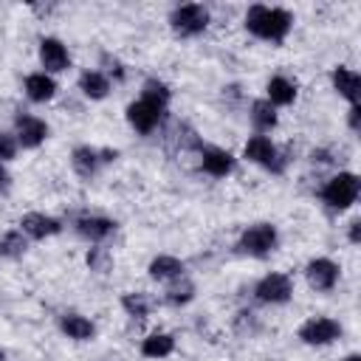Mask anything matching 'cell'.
Segmentation results:
<instances>
[{"label":"cell","mask_w":361,"mask_h":361,"mask_svg":"<svg viewBox=\"0 0 361 361\" xmlns=\"http://www.w3.org/2000/svg\"><path fill=\"white\" fill-rule=\"evenodd\" d=\"M330 85H333L336 96H341L347 104H361V79L353 68L333 65L330 68Z\"/></svg>","instance_id":"19"},{"label":"cell","mask_w":361,"mask_h":361,"mask_svg":"<svg viewBox=\"0 0 361 361\" xmlns=\"http://www.w3.org/2000/svg\"><path fill=\"white\" fill-rule=\"evenodd\" d=\"M307 158H310L313 166H333V164H336V155H333L330 147H316V149H310Z\"/></svg>","instance_id":"32"},{"label":"cell","mask_w":361,"mask_h":361,"mask_svg":"<svg viewBox=\"0 0 361 361\" xmlns=\"http://www.w3.org/2000/svg\"><path fill=\"white\" fill-rule=\"evenodd\" d=\"M341 336H344L341 322L333 319V316H324V313L307 316V319L296 327V338H299L302 344H307V347H327V344H336Z\"/></svg>","instance_id":"6"},{"label":"cell","mask_w":361,"mask_h":361,"mask_svg":"<svg viewBox=\"0 0 361 361\" xmlns=\"http://www.w3.org/2000/svg\"><path fill=\"white\" fill-rule=\"evenodd\" d=\"M254 299L259 305H271V307H282L293 299V279L285 274V271H268L262 274L254 288H251Z\"/></svg>","instance_id":"7"},{"label":"cell","mask_w":361,"mask_h":361,"mask_svg":"<svg viewBox=\"0 0 361 361\" xmlns=\"http://www.w3.org/2000/svg\"><path fill=\"white\" fill-rule=\"evenodd\" d=\"M248 121H251L254 133L271 135V133L279 127V110H276L265 96L251 99V104H248Z\"/></svg>","instance_id":"21"},{"label":"cell","mask_w":361,"mask_h":361,"mask_svg":"<svg viewBox=\"0 0 361 361\" xmlns=\"http://www.w3.org/2000/svg\"><path fill=\"white\" fill-rule=\"evenodd\" d=\"M183 274H186V262L180 257H175V254H155L149 259V265H147V276L152 282H161V285L183 276Z\"/></svg>","instance_id":"22"},{"label":"cell","mask_w":361,"mask_h":361,"mask_svg":"<svg viewBox=\"0 0 361 361\" xmlns=\"http://www.w3.org/2000/svg\"><path fill=\"white\" fill-rule=\"evenodd\" d=\"M11 186H14V178H11L8 166H6V164H0V195H8V192H11Z\"/></svg>","instance_id":"35"},{"label":"cell","mask_w":361,"mask_h":361,"mask_svg":"<svg viewBox=\"0 0 361 361\" xmlns=\"http://www.w3.org/2000/svg\"><path fill=\"white\" fill-rule=\"evenodd\" d=\"M293 23H296L293 11H288L282 6H268V3H251L243 14L245 31L271 45H282L290 37Z\"/></svg>","instance_id":"1"},{"label":"cell","mask_w":361,"mask_h":361,"mask_svg":"<svg viewBox=\"0 0 361 361\" xmlns=\"http://www.w3.org/2000/svg\"><path fill=\"white\" fill-rule=\"evenodd\" d=\"M234 324H237V330L245 324V330L243 333H248V336H254L257 330H259V322H257V313L254 310H248V307H243L240 313H237V319H234Z\"/></svg>","instance_id":"31"},{"label":"cell","mask_w":361,"mask_h":361,"mask_svg":"<svg viewBox=\"0 0 361 361\" xmlns=\"http://www.w3.org/2000/svg\"><path fill=\"white\" fill-rule=\"evenodd\" d=\"M56 324H59V333H62L65 338H71V341H79V344H85V341H93V338H96V333H99L96 322H93L90 316L79 313V310H65V313H59Z\"/></svg>","instance_id":"16"},{"label":"cell","mask_w":361,"mask_h":361,"mask_svg":"<svg viewBox=\"0 0 361 361\" xmlns=\"http://www.w3.org/2000/svg\"><path fill=\"white\" fill-rule=\"evenodd\" d=\"M209 23H212V11L203 3H180V6H172L169 17H166V25H169V31L178 39H195V37L206 34Z\"/></svg>","instance_id":"5"},{"label":"cell","mask_w":361,"mask_h":361,"mask_svg":"<svg viewBox=\"0 0 361 361\" xmlns=\"http://www.w3.org/2000/svg\"><path fill=\"white\" fill-rule=\"evenodd\" d=\"M197 164H200V172L214 178V180H223L228 175H234L237 169V155L226 147H217V144H206L197 149Z\"/></svg>","instance_id":"12"},{"label":"cell","mask_w":361,"mask_h":361,"mask_svg":"<svg viewBox=\"0 0 361 361\" xmlns=\"http://www.w3.org/2000/svg\"><path fill=\"white\" fill-rule=\"evenodd\" d=\"M0 361H6V350L3 347H0Z\"/></svg>","instance_id":"37"},{"label":"cell","mask_w":361,"mask_h":361,"mask_svg":"<svg viewBox=\"0 0 361 361\" xmlns=\"http://www.w3.org/2000/svg\"><path fill=\"white\" fill-rule=\"evenodd\" d=\"M17 155H20V144H17L14 133L11 130H0V164L8 166Z\"/></svg>","instance_id":"30"},{"label":"cell","mask_w":361,"mask_h":361,"mask_svg":"<svg viewBox=\"0 0 361 361\" xmlns=\"http://www.w3.org/2000/svg\"><path fill=\"white\" fill-rule=\"evenodd\" d=\"M37 59H39V71H45L51 76H59V73L71 71V62H73L68 45L59 37H54V34L39 37V42H37Z\"/></svg>","instance_id":"11"},{"label":"cell","mask_w":361,"mask_h":361,"mask_svg":"<svg viewBox=\"0 0 361 361\" xmlns=\"http://www.w3.org/2000/svg\"><path fill=\"white\" fill-rule=\"evenodd\" d=\"M338 361H361V353H347V355L338 358Z\"/></svg>","instance_id":"36"},{"label":"cell","mask_w":361,"mask_h":361,"mask_svg":"<svg viewBox=\"0 0 361 361\" xmlns=\"http://www.w3.org/2000/svg\"><path fill=\"white\" fill-rule=\"evenodd\" d=\"M23 93H25V99L31 104H48V102L56 99L59 82H56V76H51L45 71H31L23 79Z\"/></svg>","instance_id":"15"},{"label":"cell","mask_w":361,"mask_h":361,"mask_svg":"<svg viewBox=\"0 0 361 361\" xmlns=\"http://www.w3.org/2000/svg\"><path fill=\"white\" fill-rule=\"evenodd\" d=\"M68 158H71V169H73V175L82 178V180H93V178L104 169L102 155H99V147H90V144H76V147L71 149Z\"/></svg>","instance_id":"17"},{"label":"cell","mask_w":361,"mask_h":361,"mask_svg":"<svg viewBox=\"0 0 361 361\" xmlns=\"http://www.w3.org/2000/svg\"><path fill=\"white\" fill-rule=\"evenodd\" d=\"M166 107H158V104H152V102H147V99H133L127 107H124V118H127V124H130V130L133 133H138V135H152V133H158L161 127H164V121H166Z\"/></svg>","instance_id":"8"},{"label":"cell","mask_w":361,"mask_h":361,"mask_svg":"<svg viewBox=\"0 0 361 361\" xmlns=\"http://www.w3.org/2000/svg\"><path fill=\"white\" fill-rule=\"evenodd\" d=\"M347 127L350 133H361V104H347Z\"/></svg>","instance_id":"33"},{"label":"cell","mask_w":361,"mask_h":361,"mask_svg":"<svg viewBox=\"0 0 361 361\" xmlns=\"http://www.w3.org/2000/svg\"><path fill=\"white\" fill-rule=\"evenodd\" d=\"M118 305L130 319H147L152 313V307H155V299L147 290H124Z\"/></svg>","instance_id":"25"},{"label":"cell","mask_w":361,"mask_h":361,"mask_svg":"<svg viewBox=\"0 0 361 361\" xmlns=\"http://www.w3.org/2000/svg\"><path fill=\"white\" fill-rule=\"evenodd\" d=\"M341 279V265L333 257H313L305 265V282L316 293H333Z\"/></svg>","instance_id":"13"},{"label":"cell","mask_w":361,"mask_h":361,"mask_svg":"<svg viewBox=\"0 0 361 361\" xmlns=\"http://www.w3.org/2000/svg\"><path fill=\"white\" fill-rule=\"evenodd\" d=\"M85 265H87L90 274L104 276V274L113 271V251L107 245H90L87 254H85Z\"/></svg>","instance_id":"28"},{"label":"cell","mask_w":361,"mask_h":361,"mask_svg":"<svg viewBox=\"0 0 361 361\" xmlns=\"http://www.w3.org/2000/svg\"><path fill=\"white\" fill-rule=\"evenodd\" d=\"M347 243L350 245H358L361 243V217H353L347 223Z\"/></svg>","instance_id":"34"},{"label":"cell","mask_w":361,"mask_h":361,"mask_svg":"<svg viewBox=\"0 0 361 361\" xmlns=\"http://www.w3.org/2000/svg\"><path fill=\"white\" fill-rule=\"evenodd\" d=\"M17 228L28 237V240H51L56 234H62L65 223L54 214H45V212H25L20 220H17Z\"/></svg>","instance_id":"14"},{"label":"cell","mask_w":361,"mask_h":361,"mask_svg":"<svg viewBox=\"0 0 361 361\" xmlns=\"http://www.w3.org/2000/svg\"><path fill=\"white\" fill-rule=\"evenodd\" d=\"M175 347H178V341H175L172 333H166V330H152V333H147V336L141 338L138 353H141L144 358H149V361H161V358H169V355L175 353Z\"/></svg>","instance_id":"23"},{"label":"cell","mask_w":361,"mask_h":361,"mask_svg":"<svg viewBox=\"0 0 361 361\" xmlns=\"http://www.w3.org/2000/svg\"><path fill=\"white\" fill-rule=\"evenodd\" d=\"M11 133L20 144V149H39L48 138H51V124L28 110H17L14 121H11Z\"/></svg>","instance_id":"9"},{"label":"cell","mask_w":361,"mask_h":361,"mask_svg":"<svg viewBox=\"0 0 361 361\" xmlns=\"http://www.w3.org/2000/svg\"><path fill=\"white\" fill-rule=\"evenodd\" d=\"M195 296H197V285H195V279L189 274L166 282L164 285V293H161L164 305H169V307H186V305L195 302Z\"/></svg>","instance_id":"24"},{"label":"cell","mask_w":361,"mask_h":361,"mask_svg":"<svg viewBox=\"0 0 361 361\" xmlns=\"http://www.w3.org/2000/svg\"><path fill=\"white\" fill-rule=\"evenodd\" d=\"M279 243H282L279 226L271 223V220H257V223H248V226L240 231L234 248H237V254H243V257L268 259V257L279 248Z\"/></svg>","instance_id":"3"},{"label":"cell","mask_w":361,"mask_h":361,"mask_svg":"<svg viewBox=\"0 0 361 361\" xmlns=\"http://www.w3.org/2000/svg\"><path fill=\"white\" fill-rule=\"evenodd\" d=\"M76 90L87 99V102H104L113 93V82L99 71V68H85L76 76Z\"/></svg>","instance_id":"18"},{"label":"cell","mask_w":361,"mask_h":361,"mask_svg":"<svg viewBox=\"0 0 361 361\" xmlns=\"http://www.w3.org/2000/svg\"><path fill=\"white\" fill-rule=\"evenodd\" d=\"M265 99H268L276 110L296 104V99H299V85H296V79H290V76H285V73L268 76V82H265Z\"/></svg>","instance_id":"20"},{"label":"cell","mask_w":361,"mask_h":361,"mask_svg":"<svg viewBox=\"0 0 361 361\" xmlns=\"http://www.w3.org/2000/svg\"><path fill=\"white\" fill-rule=\"evenodd\" d=\"M243 158L271 175H285V169H288V155L279 149V144L271 135L251 133L243 144Z\"/></svg>","instance_id":"4"},{"label":"cell","mask_w":361,"mask_h":361,"mask_svg":"<svg viewBox=\"0 0 361 361\" xmlns=\"http://www.w3.org/2000/svg\"><path fill=\"white\" fill-rule=\"evenodd\" d=\"M28 245H31V240L20 228H8V231L0 234V259L17 262L28 254Z\"/></svg>","instance_id":"26"},{"label":"cell","mask_w":361,"mask_h":361,"mask_svg":"<svg viewBox=\"0 0 361 361\" xmlns=\"http://www.w3.org/2000/svg\"><path fill=\"white\" fill-rule=\"evenodd\" d=\"M71 228H73V234L82 237L85 243H90V245H104V243L118 231V223H116L113 217H107V214H90V212H85V214H76V217L71 220Z\"/></svg>","instance_id":"10"},{"label":"cell","mask_w":361,"mask_h":361,"mask_svg":"<svg viewBox=\"0 0 361 361\" xmlns=\"http://www.w3.org/2000/svg\"><path fill=\"white\" fill-rule=\"evenodd\" d=\"M138 96H141V99H147V102H152V104H158V107H166V110H169L172 87H169L164 79H158V76H147V79L141 82Z\"/></svg>","instance_id":"27"},{"label":"cell","mask_w":361,"mask_h":361,"mask_svg":"<svg viewBox=\"0 0 361 361\" xmlns=\"http://www.w3.org/2000/svg\"><path fill=\"white\" fill-rule=\"evenodd\" d=\"M358 195H361V178H358V172H353V169H338V172H333V175L322 183V189H319L322 206H324L327 212H336V214L350 212V209L355 206Z\"/></svg>","instance_id":"2"},{"label":"cell","mask_w":361,"mask_h":361,"mask_svg":"<svg viewBox=\"0 0 361 361\" xmlns=\"http://www.w3.org/2000/svg\"><path fill=\"white\" fill-rule=\"evenodd\" d=\"M113 85H118V82H124L127 79V65L116 56V54H110V51H102L99 54V65H96Z\"/></svg>","instance_id":"29"}]
</instances>
